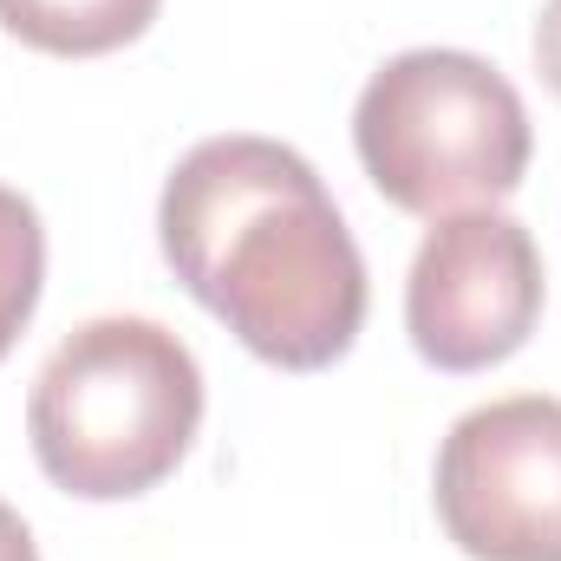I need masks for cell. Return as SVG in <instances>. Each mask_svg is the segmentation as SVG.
<instances>
[{
    "instance_id": "5b68a950",
    "label": "cell",
    "mask_w": 561,
    "mask_h": 561,
    "mask_svg": "<svg viewBox=\"0 0 561 561\" xmlns=\"http://www.w3.org/2000/svg\"><path fill=\"white\" fill-rule=\"evenodd\" d=\"M542 294V249L516 216L457 209L437 216V229L419 242L405 280V327L437 373H483L536 333Z\"/></svg>"
},
{
    "instance_id": "ba28073f",
    "label": "cell",
    "mask_w": 561,
    "mask_h": 561,
    "mask_svg": "<svg viewBox=\"0 0 561 561\" xmlns=\"http://www.w3.org/2000/svg\"><path fill=\"white\" fill-rule=\"evenodd\" d=\"M536 66L549 79V92L561 99V0H549L542 20H536Z\"/></svg>"
},
{
    "instance_id": "9c48e42d",
    "label": "cell",
    "mask_w": 561,
    "mask_h": 561,
    "mask_svg": "<svg viewBox=\"0 0 561 561\" xmlns=\"http://www.w3.org/2000/svg\"><path fill=\"white\" fill-rule=\"evenodd\" d=\"M0 561H39L33 529H26V523H20V510H7V503H0Z\"/></svg>"
},
{
    "instance_id": "7a4b0ae2",
    "label": "cell",
    "mask_w": 561,
    "mask_h": 561,
    "mask_svg": "<svg viewBox=\"0 0 561 561\" xmlns=\"http://www.w3.org/2000/svg\"><path fill=\"white\" fill-rule=\"evenodd\" d=\"M203 424L196 353L138 313L85 320L39 366L26 399V437L39 470L85 503L157 490Z\"/></svg>"
},
{
    "instance_id": "3957f363",
    "label": "cell",
    "mask_w": 561,
    "mask_h": 561,
    "mask_svg": "<svg viewBox=\"0 0 561 561\" xmlns=\"http://www.w3.org/2000/svg\"><path fill=\"white\" fill-rule=\"evenodd\" d=\"M353 150L392 209L437 222L510 196L529 170L536 131L523 92L490 59L412 46L366 79L353 105Z\"/></svg>"
},
{
    "instance_id": "6da1fadb",
    "label": "cell",
    "mask_w": 561,
    "mask_h": 561,
    "mask_svg": "<svg viewBox=\"0 0 561 561\" xmlns=\"http://www.w3.org/2000/svg\"><path fill=\"white\" fill-rule=\"evenodd\" d=\"M176 280L280 373L346 359L366 327V262L320 170L275 138H203L157 203Z\"/></svg>"
},
{
    "instance_id": "52a82bcc",
    "label": "cell",
    "mask_w": 561,
    "mask_h": 561,
    "mask_svg": "<svg viewBox=\"0 0 561 561\" xmlns=\"http://www.w3.org/2000/svg\"><path fill=\"white\" fill-rule=\"evenodd\" d=\"M39 280H46V229L39 209L0 183V359L13 353L20 327L39 307Z\"/></svg>"
},
{
    "instance_id": "8992f818",
    "label": "cell",
    "mask_w": 561,
    "mask_h": 561,
    "mask_svg": "<svg viewBox=\"0 0 561 561\" xmlns=\"http://www.w3.org/2000/svg\"><path fill=\"white\" fill-rule=\"evenodd\" d=\"M163 0H0V26L59 59H99L131 46Z\"/></svg>"
},
{
    "instance_id": "277c9868",
    "label": "cell",
    "mask_w": 561,
    "mask_h": 561,
    "mask_svg": "<svg viewBox=\"0 0 561 561\" xmlns=\"http://www.w3.org/2000/svg\"><path fill=\"white\" fill-rule=\"evenodd\" d=\"M437 523L470 561H561V399L516 392L450 424Z\"/></svg>"
}]
</instances>
